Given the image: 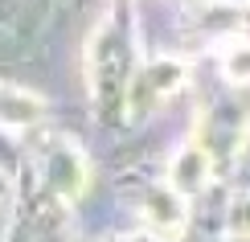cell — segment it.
Returning <instances> with one entry per match:
<instances>
[{"instance_id": "6da1fadb", "label": "cell", "mask_w": 250, "mask_h": 242, "mask_svg": "<svg viewBox=\"0 0 250 242\" xmlns=\"http://www.w3.org/2000/svg\"><path fill=\"white\" fill-rule=\"evenodd\" d=\"M181 78H185L181 62H152V66L131 82V107L144 111V107H152V103H160L164 94H172L181 87Z\"/></svg>"}, {"instance_id": "7a4b0ae2", "label": "cell", "mask_w": 250, "mask_h": 242, "mask_svg": "<svg viewBox=\"0 0 250 242\" xmlns=\"http://www.w3.org/2000/svg\"><path fill=\"white\" fill-rule=\"evenodd\" d=\"M144 226L160 238H176L185 230V205L176 193H152L144 205Z\"/></svg>"}, {"instance_id": "3957f363", "label": "cell", "mask_w": 250, "mask_h": 242, "mask_svg": "<svg viewBox=\"0 0 250 242\" xmlns=\"http://www.w3.org/2000/svg\"><path fill=\"white\" fill-rule=\"evenodd\" d=\"M205 176H209V160H205L201 148H185L176 156V164H172V189L176 193H197L205 185Z\"/></svg>"}, {"instance_id": "277c9868", "label": "cell", "mask_w": 250, "mask_h": 242, "mask_svg": "<svg viewBox=\"0 0 250 242\" xmlns=\"http://www.w3.org/2000/svg\"><path fill=\"white\" fill-rule=\"evenodd\" d=\"M226 78L230 82H250V41L226 49Z\"/></svg>"}]
</instances>
